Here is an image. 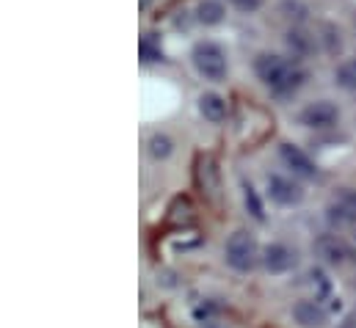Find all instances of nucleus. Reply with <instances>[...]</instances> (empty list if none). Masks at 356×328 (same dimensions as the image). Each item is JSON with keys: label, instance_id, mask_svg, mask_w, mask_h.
Masks as SVG:
<instances>
[{"label": "nucleus", "instance_id": "1", "mask_svg": "<svg viewBox=\"0 0 356 328\" xmlns=\"http://www.w3.org/2000/svg\"><path fill=\"white\" fill-rule=\"evenodd\" d=\"M254 72H257V78L266 83L270 91H276V94H282V97L298 91L304 78H307L304 69L287 64L284 58H279V56H273V53H260V56H257Z\"/></svg>", "mask_w": 356, "mask_h": 328}, {"label": "nucleus", "instance_id": "2", "mask_svg": "<svg viewBox=\"0 0 356 328\" xmlns=\"http://www.w3.org/2000/svg\"><path fill=\"white\" fill-rule=\"evenodd\" d=\"M224 259H227V265H229L232 270H238V273L254 270L257 262L263 259L260 246H257V238H254L252 232H246V229L232 232L229 240H227V246H224Z\"/></svg>", "mask_w": 356, "mask_h": 328}, {"label": "nucleus", "instance_id": "3", "mask_svg": "<svg viewBox=\"0 0 356 328\" xmlns=\"http://www.w3.org/2000/svg\"><path fill=\"white\" fill-rule=\"evenodd\" d=\"M191 58H193L196 72H199L204 81L218 83L227 78V56H224V50H221L216 42H199V44L193 47Z\"/></svg>", "mask_w": 356, "mask_h": 328}, {"label": "nucleus", "instance_id": "4", "mask_svg": "<svg viewBox=\"0 0 356 328\" xmlns=\"http://www.w3.org/2000/svg\"><path fill=\"white\" fill-rule=\"evenodd\" d=\"M298 122L309 130H329L340 122V108L329 99H318V102H309L301 113H298Z\"/></svg>", "mask_w": 356, "mask_h": 328}, {"label": "nucleus", "instance_id": "5", "mask_svg": "<svg viewBox=\"0 0 356 328\" xmlns=\"http://www.w3.org/2000/svg\"><path fill=\"white\" fill-rule=\"evenodd\" d=\"M326 218L332 227L343 229V227H354L356 224V190L354 188H343L334 193V199L326 207Z\"/></svg>", "mask_w": 356, "mask_h": 328}, {"label": "nucleus", "instance_id": "6", "mask_svg": "<svg viewBox=\"0 0 356 328\" xmlns=\"http://www.w3.org/2000/svg\"><path fill=\"white\" fill-rule=\"evenodd\" d=\"M296 262H298L296 248L284 246V243H268L263 248V265L268 273H287L296 268Z\"/></svg>", "mask_w": 356, "mask_h": 328}, {"label": "nucleus", "instance_id": "7", "mask_svg": "<svg viewBox=\"0 0 356 328\" xmlns=\"http://www.w3.org/2000/svg\"><path fill=\"white\" fill-rule=\"evenodd\" d=\"M268 196L276 202V204H282V207H293V204H301L304 202V190L293 182V179H287V177H268Z\"/></svg>", "mask_w": 356, "mask_h": 328}, {"label": "nucleus", "instance_id": "8", "mask_svg": "<svg viewBox=\"0 0 356 328\" xmlns=\"http://www.w3.org/2000/svg\"><path fill=\"white\" fill-rule=\"evenodd\" d=\"M279 158L284 161V165H287L293 174H298V177H304V179H315V177H318V165L309 161L307 152H301V149L293 147V144H282V147H279Z\"/></svg>", "mask_w": 356, "mask_h": 328}, {"label": "nucleus", "instance_id": "9", "mask_svg": "<svg viewBox=\"0 0 356 328\" xmlns=\"http://www.w3.org/2000/svg\"><path fill=\"white\" fill-rule=\"evenodd\" d=\"M293 320L298 323L301 328H323L329 323V315H326V309L318 304V298L315 301H298L296 306H293Z\"/></svg>", "mask_w": 356, "mask_h": 328}, {"label": "nucleus", "instance_id": "10", "mask_svg": "<svg viewBox=\"0 0 356 328\" xmlns=\"http://www.w3.org/2000/svg\"><path fill=\"white\" fill-rule=\"evenodd\" d=\"M315 251H318L329 265H340V262H346V256H348V246H346L343 240H337V235H321V238L315 240Z\"/></svg>", "mask_w": 356, "mask_h": 328}, {"label": "nucleus", "instance_id": "11", "mask_svg": "<svg viewBox=\"0 0 356 328\" xmlns=\"http://www.w3.org/2000/svg\"><path fill=\"white\" fill-rule=\"evenodd\" d=\"M199 113H202L207 122L221 124V122L227 119V99L218 97V94H213V91H207V94L199 97Z\"/></svg>", "mask_w": 356, "mask_h": 328}, {"label": "nucleus", "instance_id": "12", "mask_svg": "<svg viewBox=\"0 0 356 328\" xmlns=\"http://www.w3.org/2000/svg\"><path fill=\"white\" fill-rule=\"evenodd\" d=\"M196 179H199L202 193L210 196V199H216V193H218V171H216V163H213L210 158H202V161H199Z\"/></svg>", "mask_w": 356, "mask_h": 328}, {"label": "nucleus", "instance_id": "13", "mask_svg": "<svg viewBox=\"0 0 356 328\" xmlns=\"http://www.w3.org/2000/svg\"><path fill=\"white\" fill-rule=\"evenodd\" d=\"M224 14H227V8H224V3H218V0H202V3L196 6V19H199L202 25H218V22L224 19Z\"/></svg>", "mask_w": 356, "mask_h": 328}, {"label": "nucleus", "instance_id": "14", "mask_svg": "<svg viewBox=\"0 0 356 328\" xmlns=\"http://www.w3.org/2000/svg\"><path fill=\"white\" fill-rule=\"evenodd\" d=\"M147 149H149V155H152L155 161H166V158H172V152H175V141H172L166 133H155V136H149Z\"/></svg>", "mask_w": 356, "mask_h": 328}, {"label": "nucleus", "instance_id": "15", "mask_svg": "<svg viewBox=\"0 0 356 328\" xmlns=\"http://www.w3.org/2000/svg\"><path fill=\"white\" fill-rule=\"evenodd\" d=\"M243 204H246V210H249V215H252V218H257V221H266V213H263V202H260L257 190H254L249 182H243Z\"/></svg>", "mask_w": 356, "mask_h": 328}, {"label": "nucleus", "instance_id": "16", "mask_svg": "<svg viewBox=\"0 0 356 328\" xmlns=\"http://www.w3.org/2000/svg\"><path fill=\"white\" fill-rule=\"evenodd\" d=\"M138 50H141V61H147V64H152V61H161V58H163L161 47H155V44L149 42V39H144Z\"/></svg>", "mask_w": 356, "mask_h": 328}, {"label": "nucleus", "instance_id": "17", "mask_svg": "<svg viewBox=\"0 0 356 328\" xmlns=\"http://www.w3.org/2000/svg\"><path fill=\"white\" fill-rule=\"evenodd\" d=\"M287 44H290V47H296L298 53H307V50H309V39H307L304 33H298V31H293V33H290Z\"/></svg>", "mask_w": 356, "mask_h": 328}, {"label": "nucleus", "instance_id": "18", "mask_svg": "<svg viewBox=\"0 0 356 328\" xmlns=\"http://www.w3.org/2000/svg\"><path fill=\"white\" fill-rule=\"evenodd\" d=\"M235 3V8H241V11H257L260 6H263V0H232Z\"/></svg>", "mask_w": 356, "mask_h": 328}, {"label": "nucleus", "instance_id": "19", "mask_svg": "<svg viewBox=\"0 0 356 328\" xmlns=\"http://www.w3.org/2000/svg\"><path fill=\"white\" fill-rule=\"evenodd\" d=\"M340 328H356V312H354V315H348V318L340 323Z\"/></svg>", "mask_w": 356, "mask_h": 328}, {"label": "nucleus", "instance_id": "20", "mask_svg": "<svg viewBox=\"0 0 356 328\" xmlns=\"http://www.w3.org/2000/svg\"><path fill=\"white\" fill-rule=\"evenodd\" d=\"M207 328H218V326H207Z\"/></svg>", "mask_w": 356, "mask_h": 328}, {"label": "nucleus", "instance_id": "21", "mask_svg": "<svg viewBox=\"0 0 356 328\" xmlns=\"http://www.w3.org/2000/svg\"><path fill=\"white\" fill-rule=\"evenodd\" d=\"M354 69H356V61H354Z\"/></svg>", "mask_w": 356, "mask_h": 328}]
</instances>
